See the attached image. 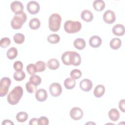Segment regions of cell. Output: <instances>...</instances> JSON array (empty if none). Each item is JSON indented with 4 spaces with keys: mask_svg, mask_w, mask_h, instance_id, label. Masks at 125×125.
I'll list each match as a JSON object with an SVG mask.
<instances>
[{
    "mask_svg": "<svg viewBox=\"0 0 125 125\" xmlns=\"http://www.w3.org/2000/svg\"><path fill=\"white\" fill-rule=\"evenodd\" d=\"M23 93V89L21 86H17L15 87L8 95L7 102L11 105L17 104L22 96Z\"/></svg>",
    "mask_w": 125,
    "mask_h": 125,
    "instance_id": "obj_1",
    "label": "cell"
},
{
    "mask_svg": "<svg viewBox=\"0 0 125 125\" xmlns=\"http://www.w3.org/2000/svg\"><path fill=\"white\" fill-rule=\"evenodd\" d=\"M62 18L57 13L52 14L48 20V27L49 29L53 32L58 31L61 26Z\"/></svg>",
    "mask_w": 125,
    "mask_h": 125,
    "instance_id": "obj_2",
    "label": "cell"
},
{
    "mask_svg": "<svg viewBox=\"0 0 125 125\" xmlns=\"http://www.w3.org/2000/svg\"><path fill=\"white\" fill-rule=\"evenodd\" d=\"M27 19L26 14L23 12L21 14L15 15L11 21V25L14 29L21 28Z\"/></svg>",
    "mask_w": 125,
    "mask_h": 125,
    "instance_id": "obj_3",
    "label": "cell"
},
{
    "mask_svg": "<svg viewBox=\"0 0 125 125\" xmlns=\"http://www.w3.org/2000/svg\"><path fill=\"white\" fill-rule=\"evenodd\" d=\"M82 24L79 21H67L64 24V29L68 33H77L81 29Z\"/></svg>",
    "mask_w": 125,
    "mask_h": 125,
    "instance_id": "obj_4",
    "label": "cell"
},
{
    "mask_svg": "<svg viewBox=\"0 0 125 125\" xmlns=\"http://www.w3.org/2000/svg\"><path fill=\"white\" fill-rule=\"evenodd\" d=\"M11 83L10 79L8 77H3L0 83V96L1 97L6 95L8 92Z\"/></svg>",
    "mask_w": 125,
    "mask_h": 125,
    "instance_id": "obj_5",
    "label": "cell"
},
{
    "mask_svg": "<svg viewBox=\"0 0 125 125\" xmlns=\"http://www.w3.org/2000/svg\"><path fill=\"white\" fill-rule=\"evenodd\" d=\"M50 94L53 97L60 96L62 92V88L61 84L58 83H51L49 87Z\"/></svg>",
    "mask_w": 125,
    "mask_h": 125,
    "instance_id": "obj_6",
    "label": "cell"
},
{
    "mask_svg": "<svg viewBox=\"0 0 125 125\" xmlns=\"http://www.w3.org/2000/svg\"><path fill=\"white\" fill-rule=\"evenodd\" d=\"M27 10L28 12L31 14H37L40 9V4L36 1H30L27 4Z\"/></svg>",
    "mask_w": 125,
    "mask_h": 125,
    "instance_id": "obj_7",
    "label": "cell"
},
{
    "mask_svg": "<svg viewBox=\"0 0 125 125\" xmlns=\"http://www.w3.org/2000/svg\"><path fill=\"white\" fill-rule=\"evenodd\" d=\"M69 115L72 119L76 121L80 120L83 118V113L80 107H74L70 110Z\"/></svg>",
    "mask_w": 125,
    "mask_h": 125,
    "instance_id": "obj_8",
    "label": "cell"
},
{
    "mask_svg": "<svg viewBox=\"0 0 125 125\" xmlns=\"http://www.w3.org/2000/svg\"><path fill=\"white\" fill-rule=\"evenodd\" d=\"M10 8L12 12L16 15L21 14L23 12V5L20 1L16 0L12 2L10 5Z\"/></svg>",
    "mask_w": 125,
    "mask_h": 125,
    "instance_id": "obj_9",
    "label": "cell"
},
{
    "mask_svg": "<svg viewBox=\"0 0 125 125\" xmlns=\"http://www.w3.org/2000/svg\"><path fill=\"white\" fill-rule=\"evenodd\" d=\"M104 21L108 24H112L116 20V16L115 13L111 10H106L103 15Z\"/></svg>",
    "mask_w": 125,
    "mask_h": 125,
    "instance_id": "obj_10",
    "label": "cell"
},
{
    "mask_svg": "<svg viewBox=\"0 0 125 125\" xmlns=\"http://www.w3.org/2000/svg\"><path fill=\"white\" fill-rule=\"evenodd\" d=\"M81 57L80 54L76 52L70 51V63L74 66H78L81 64Z\"/></svg>",
    "mask_w": 125,
    "mask_h": 125,
    "instance_id": "obj_11",
    "label": "cell"
},
{
    "mask_svg": "<svg viewBox=\"0 0 125 125\" xmlns=\"http://www.w3.org/2000/svg\"><path fill=\"white\" fill-rule=\"evenodd\" d=\"M93 83L91 80L88 79H84L82 80L80 83V88L85 92L90 91L92 88Z\"/></svg>",
    "mask_w": 125,
    "mask_h": 125,
    "instance_id": "obj_12",
    "label": "cell"
},
{
    "mask_svg": "<svg viewBox=\"0 0 125 125\" xmlns=\"http://www.w3.org/2000/svg\"><path fill=\"white\" fill-rule=\"evenodd\" d=\"M47 96L46 91L43 88H40L37 90L35 93V97L36 100L40 102L45 101L47 99Z\"/></svg>",
    "mask_w": 125,
    "mask_h": 125,
    "instance_id": "obj_13",
    "label": "cell"
},
{
    "mask_svg": "<svg viewBox=\"0 0 125 125\" xmlns=\"http://www.w3.org/2000/svg\"><path fill=\"white\" fill-rule=\"evenodd\" d=\"M102 42V40L101 38L98 36H93L89 40V45L93 48L99 47L101 45Z\"/></svg>",
    "mask_w": 125,
    "mask_h": 125,
    "instance_id": "obj_14",
    "label": "cell"
},
{
    "mask_svg": "<svg viewBox=\"0 0 125 125\" xmlns=\"http://www.w3.org/2000/svg\"><path fill=\"white\" fill-rule=\"evenodd\" d=\"M113 33L118 36H123L125 34V27L123 24H117L115 25L112 28Z\"/></svg>",
    "mask_w": 125,
    "mask_h": 125,
    "instance_id": "obj_15",
    "label": "cell"
},
{
    "mask_svg": "<svg viewBox=\"0 0 125 125\" xmlns=\"http://www.w3.org/2000/svg\"><path fill=\"white\" fill-rule=\"evenodd\" d=\"M81 18L85 21L90 22L93 19V15L90 10L85 9L81 12Z\"/></svg>",
    "mask_w": 125,
    "mask_h": 125,
    "instance_id": "obj_16",
    "label": "cell"
},
{
    "mask_svg": "<svg viewBox=\"0 0 125 125\" xmlns=\"http://www.w3.org/2000/svg\"><path fill=\"white\" fill-rule=\"evenodd\" d=\"M105 92V87L102 84H98L97 85L93 91L94 95L97 98L101 97Z\"/></svg>",
    "mask_w": 125,
    "mask_h": 125,
    "instance_id": "obj_17",
    "label": "cell"
},
{
    "mask_svg": "<svg viewBox=\"0 0 125 125\" xmlns=\"http://www.w3.org/2000/svg\"><path fill=\"white\" fill-rule=\"evenodd\" d=\"M108 115L110 119L112 121L116 122L119 120L120 117V113L116 108L111 109L108 113Z\"/></svg>",
    "mask_w": 125,
    "mask_h": 125,
    "instance_id": "obj_18",
    "label": "cell"
},
{
    "mask_svg": "<svg viewBox=\"0 0 125 125\" xmlns=\"http://www.w3.org/2000/svg\"><path fill=\"white\" fill-rule=\"evenodd\" d=\"M73 45L76 48L79 50H82L85 48L86 42L84 39L82 38H77L74 41Z\"/></svg>",
    "mask_w": 125,
    "mask_h": 125,
    "instance_id": "obj_19",
    "label": "cell"
},
{
    "mask_svg": "<svg viewBox=\"0 0 125 125\" xmlns=\"http://www.w3.org/2000/svg\"><path fill=\"white\" fill-rule=\"evenodd\" d=\"M93 6L95 10L101 11L105 7V3L103 0H95L93 2Z\"/></svg>",
    "mask_w": 125,
    "mask_h": 125,
    "instance_id": "obj_20",
    "label": "cell"
},
{
    "mask_svg": "<svg viewBox=\"0 0 125 125\" xmlns=\"http://www.w3.org/2000/svg\"><path fill=\"white\" fill-rule=\"evenodd\" d=\"M47 67L51 70H55L60 66V62L58 60L56 59H51L47 62Z\"/></svg>",
    "mask_w": 125,
    "mask_h": 125,
    "instance_id": "obj_21",
    "label": "cell"
},
{
    "mask_svg": "<svg viewBox=\"0 0 125 125\" xmlns=\"http://www.w3.org/2000/svg\"><path fill=\"white\" fill-rule=\"evenodd\" d=\"M76 85L75 80L72 78H67L64 81V87L67 89H73Z\"/></svg>",
    "mask_w": 125,
    "mask_h": 125,
    "instance_id": "obj_22",
    "label": "cell"
},
{
    "mask_svg": "<svg viewBox=\"0 0 125 125\" xmlns=\"http://www.w3.org/2000/svg\"><path fill=\"white\" fill-rule=\"evenodd\" d=\"M122 45V42L121 40L117 38L112 39L110 42V47L114 50L119 49Z\"/></svg>",
    "mask_w": 125,
    "mask_h": 125,
    "instance_id": "obj_23",
    "label": "cell"
},
{
    "mask_svg": "<svg viewBox=\"0 0 125 125\" xmlns=\"http://www.w3.org/2000/svg\"><path fill=\"white\" fill-rule=\"evenodd\" d=\"M41 25V22L40 20L36 18H34L30 20L29 22V26L31 29H38Z\"/></svg>",
    "mask_w": 125,
    "mask_h": 125,
    "instance_id": "obj_24",
    "label": "cell"
},
{
    "mask_svg": "<svg viewBox=\"0 0 125 125\" xmlns=\"http://www.w3.org/2000/svg\"><path fill=\"white\" fill-rule=\"evenodd\" d=\"M18 55V50L15 47L10 48L6 52V56L10 60L14 59Z\"/></svg>",
    "mask_w": 125,
    "mask_h": 125,
    "instance_id": "obj_25",
    "label": "cell"
},
{
    "mask_svg": "<svg viewBox=\"0 0 125 125\" xmlns=\"http://www.w3.org/2000/svg\"><path fill=\"white\" fill-rule=\"evenodd\" d=\"M28 118L27 113L25 112H20L16 115V119L18 122L23 123L26 121Z\"/></svg>",
    "mask_w": 125,
    "mask_h": 125,
    "instance_id": "obj_26",
    "label": "cell"
},
{
    "mask_svg": "<svg viewBox=\"0 0 125 125\" xmlns=\"http://www.w3.org/2000/svg\"><path fill=\"white\" fill-rule=\"evenodd\" d=\"M47 41L50 43L56 44L60 42V37L58 34H52L48 36Z\"/></svg>",
    "mask_w": 125,
    "mask_h": 125,
    "instance_id": "obj_27",
    "label": "cell"
},
{
    "mask_svg": "<svg viewBox=\"0 0 125 125\" xmlns=\"http://www.w3.org/2000/svg\"><path fill=\"white\" fill-rule=\"evenodd\" d=\"M70 51H66L64 52L61 56V59L63 63L66 65H70Z\"/></svg>",
    "mask_w": 125,
    "mask_h": 125,
    "instance_id": "obj_28",
    "label": "cell"
},
{
    "mask_svg": "<svg viewBox=\"0 0 125 125\" xmlns=\"http://www.w3.org/2000/svg\"><path fill=\"white\" fill-rule=\"evenodd\" d=\"M13 39L15 43L17 44H21L24 41L25 37L23 34L18 33L14 35L13 36Z\"/></svg>",
    "mask_w": 125,
    "mask_h": 125,
    "instance_id": "obj_29",
    "label": "cell"
},
{
    "mask_svg": "<svg viewBox=\"0 0 125 125\" xmlns=\"http://www.w3.org/2000/svg\"><path fill=\"white\" fill-rule=\"evenodd\" d=\"M14 79L17 81H21L25 77V73L22 70L16 71L13 75Z\"/></svg>",
    "mask_w": 125,
    "mask_h": 125,
    "instance_id": "obj_30",
    "label": "cell"
},
{
    "mask_svg": "<svg viewBox=\"0 0 125 125\" xmlns=\"http://www.w3.org/2000/svg\"><path fill=\"white\" fill-rule=\"evenodd\" d=\"M29 81L33 83L34 85L38 86L41 84L42 82V79L39 76L34 74L30 76L29 78Z\"/></svg>",
    "mask_w": 125,
    "mask_h": 125,
    "instance_id": "obj_31",
    "label": "cell"
},
{
    "mask_svg": "<svg viewBox=\"0 0 125 125\" xmlns=\"http://www.w3.org/2000/svg\"><path fill=\"white\" fill-rule=\"evenodd\" d=\"M36 66L37 72L44 71L46 68V63L44 62L39 61L36 62Z\"/></svg>",
    "mask_w": 125,
    "mask_h": 125,
    "instance_id": "obj_32",
    "label": "cell"
},
{
    "mask_svg": "<svg viewBox=\"0 0 125 125\" xmlns=\"http://www.w3.org/2000/svg\"><path fill=\"white\" fill-rule=\"evenodd\" d=\"M25 87L28 92L30 93H33L37 90V86L34 85L31 82H28L25 84Z\"/></svg>",
    "mask_w": 125,
    "mask_h": 125,
    "instance_id": "obj_33",
    "label": "cell"
},
{
    "mask_svg": "<svg viewBox=\"0 0 125 125\" xmlns=\"http://www.w3.org/2000/svg\"><path fill=\"white\" fill-rule=\"evenodd\" d=\"M70 75L71 77L74 80L78 79L82 76V72L79 69H74L70 72Z\"/></svg>",
    "mask_w": 125,
    "mask_h": 125,
    "instance_id": "obj_34",
    "label": "cell"
},
{
    "mask_svg": "<svg viewBox=\"0 0 125 125\" xmlns=\"http://www.w3.org/2000/svg\"><path fill=\"white\" fill-rule=\"evenodd\" d=\"M26 71L31 75L35 74L37 71V68L36 64L34 63H30L26 66Z\"/></svg>",
    "mask_w": 125,
    "mask_h": 125,
    "instance_id": "obj_35",
    "label": "cell"
},
{
    "mask_svg": "<svg viewBox=\"0 0 125 125\" xmlns=\"http://www.w3.org/2000/svg\"><path fill=\"white\" fill-rule=\"evenodd\" d=\"M11 43V41L9 38L4 37L2 38L0 41V46L1 48H5L8 46Z\"/></svg>",
    "mask_w": 125,
    "mask_h": 125,
    "instance_id": "obj_36",
    "label": "cell"
},
{
    "mask_svg": "<svg viewBox=\"0 0 125 125\" xmlns=\"http://www.w3.org/2000/svg\"><path fill=\"white\" fill-rule=\"evenodd\" d=\"M49 124L48 119L45 116H42L38 119V125H48Z\"/></svg>",
    "mask_w": 125,
    "mask_h": 125,
    "instance_id": "obj_37",
    "label": "cell"
},
{
    "mask_svg": "<svg viewBox=\"0 0 125 125\" xmlns=\"http://www.w3.org/2000/svg\"><path fill=\"white\" fill-rule=\"evenodd\" d=\"M13 67L14 69L16 71L22 70L23 68V64L21 61H17L14 63Z\"/></svg>",
    "mask_w": 125,
    "mask_h": 125,
    "instance_id": "obj_38",
    "label": "cell"
},
{
    "mask_svg": "<svg viewBox=\"0 0 125 125\" xmlns=\"http://www.w3.org/2000/svg\"><path fill=\"white\" fill-rule=\"evenodd\" d=\"M125 100L124 99H122V100H121L119 103V107L120 109V110L123 112H125Z\"/></svg>",
    "mask_w": 125,
    "mask_h": 125,
    "instance_id": "obj_39",
    "label": "cell"
},
{
    "mask_svg": "<svg viewBox=\"0 0 125 125\" xmlns=\"http://www.w3.org/2000/svg\"><path fill=\"white\" fill-rule=\"evenodd\" d=\"M29 124L30 125H38V118H32L29 121Z\"/></svg>",
    "mask_w": 125,
    "mask_h": 125,
    "instance_id": "obj_40",
    "label": "cell"
},
{
    "mask_svg": "<svg viewBox=\"0 0 125 125\" xmlns=\"http://www.w3.org/2000/svg\"><path fill=\"white\" fill-rule=\"evenodd\" d=\"M2 125H14V123L11 121L10 120H4L3 121L2 123Z\"/></svg>",
    "mask_w": 125,
    "mask_h": 125,
    "instance_id": "obj_41",
    "label": "cell"
}]
</instances>
